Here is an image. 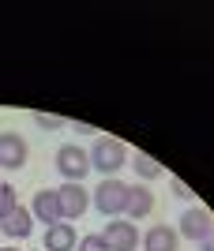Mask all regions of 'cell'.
<instances>
[{
	"instance_id": "1",
	"label": "cell",
	"mask_w": 214,
	"mask_h": 251,
	"mask_svg": "<svg viewBox=\"0 0 214 251\" xmlns=\"http://www.w3.org/2000/svg\"><path fill=\"white\" fill-rule=\"evenodd\" d=\"M90 165L98 169V173H106V176H113L120 165H124V143L113 135H102L94 143V150H90Z\"/></svg>"
},
{
	"instance_id": "2",
	"label": "cell",
	"mask_w": 214,
	"mask_h": 251,
	"mask_svg": "<svg viewBox=\"0 0 214 251\" xmlns=\"http://www.w3.org/2000/svg\"><path fill=\"white\" fill-rule=\"evenodd\" d=\"M124 199H128V184H120V180L106 176L102 184L94 188V210H102V214H124Z\"/></svg>"
},
{
	"instance_id": "3",
	"label": "cell",
	"mask_w": 214,
	"mask_h": 251,
	"mask_svg": "<svg viewBox=\"0 0 214 251\" xmlns=\"http://www.w3.org/2000/svg\"><path fill=\"white\" fill-rule=\"evenodd\" d=\"M56 169H60V176H68L72 184H79V180L90 173V154H86L83 147L68 143V147L56 150Z\"/></svg>"
},
{
	"instance_id": "4",
	"label": "cell",
	"mask_w": 214,
	"mask_h": 251,
	"mask_svg": "<svg viewBox=\"0 0 214 251\" xmlns=\"http://www.w3.org/2000/svg\"><path fill=\"white\" fill-rule=\"evenodd\" d=\"M211 229H214V221H211V210H203V206H192V210H184V218H181V232H184V240L207 244V240H211Z\"/></svg>"
},
{
	"instance_id": "5",
	"label": "cell",
	"mask_w": 214,
	"mask_h": 251,
	"mask_svg": "<svg viewBox=\"0 0 214 251\" xmlns=\"http://www.w3.org/2000/svg\"><path fill=\"white\" fill-rule=\"evenodd\" d=\"M56 199H60V214L64 218H83L86 206H90V191L83 184H64V188L56 191Z\"/></svg>"
},
{
	"instance_id": "6",
	"label": "cell",
	"mask_w": 214,
	"mask_h": 251,
	"mask_svg": "<svg viewBox=\"0 0 214 251\" xmlns=\"http://www.w3.org/2000/svg\"><path fill=\"white\" fill-rule=\"evenodd\" d=\"M102 240H106L109 251H135V244H139V232H135V225H124V221H109L106 232H102Z\"/></svg>"
},
{
	"instance_id": "7",
	"label": "cell",
	"mask_w": 214,
	"mask_h": 251,
	"mask_svg": "<svg viewBox=\"0 0 214 251\" xmlns=\"http://www.w3.org/2000/svg\"><path fill=\"white\" fill-rule=\"evenodd\" d=\"M0 165L4 169H23L27 165V143L15 131H4L0 135Z\"/></svg>"
},
{
	"instance_id": "8",
	"label": "cell",
	"mask_w": 214,
	"mask_h": 251,
	"mask_svg": "<svg viewBox=\"0 0 214 251\" xmlns=\"http://www.w3.org/2000/svg\"><path fill=\"white\" fill-rule=\"evenodd\" d=\"M45 251H75V244H79V236H75L72 225H64V221H56V225H49L45 229Z\"/></svg>"
},
{
	"instance_id": "9",
	"label": "cell",
	"mask_w": 214,
	"mask_h": 251,
	"mask_svg": "<svg viewBox=\"0 0 214 251\" xmlns=\"http://www.w3.org/2000/svg\"><path fill=\"white\" fill-rule=\"evenodd\" d=\"M34 218L45 221V225H56V221H64L56 191H38V195H34Z\"/></svg>"
},
{
	"instance_id": "10",
	"label": "cell",
	"mask_w": 214,
	"mask_h": 251,
	"mask_svg": "<svg viewBox=\"0 0 214 251\" xmlns=\"http://www.w3.org/2000/svg\"><path fill=\"white\" fill-rule=\"evenodd\" d=\"M150 206H154V195H150L143 184H128V199H124V214L128 218H147Z\"/></svg>"
},
{
	"instance_id": "11",
	"label": "cell",
	"mask_w": 214,
	"mask_h": 251,
	"mask_svg": "<svg viewBox=\"0 0 214 251\" xmlns=\"http://www.w3.org/2000/svg\"><path fill=\"white\" fill-rule=\"evenodd\" d=\"M177 229H169V225H150V232L143 236V248L147 251H177Z\"/></svg>"
},
{
	"instance_id": "12",
	"label": "cell",
	"mask_w": 214,
	"mask_h": 251,
	"mask_svg": "<svg viewBox=\"0 0 214 251\" xmlns=\"http://www.w3.org/2000/svg\"><path fill=\"white\" fill-rule=\"evenodd\" d=\"M0 229L8 232V236H15V240H23V236H30V210L15 206V210L8 214V218L0 221Z\"/></svg>"
},
{
	"instance_id": "13",
	"label": "cell",
	"mask_w": 214,
	"mask_h": 251,
	"mask_svg": "<svg viewBox=\"0 0 214 251\" xmlns=\"http://www.w3.org/2000/svg\"><path fill=\"white\" fill-rule=\"evenodd\" d=\"M132 161H135V173H139L143 180H158L161 173H165V169H161V165H158V161H154L150 154H135Z\"/></svg>"
},
{
	"instance_id": "14",
	"label": "cell",
	"mask_w": 214,
	"mask_h": 251,
	"mask_svg": "<svg viewBox=\"0 0 214 251\" xmlns=\"http://www.w3.org/2000/svg\"><path fill=\"white\" fill-rule=\"evenodd\" d=\"M15 206H19V202H15V188H11V184H0V221L8 218Z\"/></svg>"
},
{
	"instance_id": "15",
	"label": "cell",
	"mask_w": 214,
	"mask_h": 251,
	"mask_svg": "<svg viewBox=\"0 0 214 251\" xmlns=\"http://www.w3.org/2000/svg\"><path fill=\"white\" fill-rule=\"evenodd\" d=\"M75 251H109L102 236H83V240L75 244Z\"/></svg>"
},
{
	"instance_id": "16",
	"label": "cell",
	"mask_w": 214,
	"mask_h": 251,
	"mask_svg": "<svg viewBox=\"0 0 214 251\" xmlns=\"http://www.w3.org/2000/svg\"><path fill=\"white\" fill-rule=\"evenodd\" d=\"M38 124H42L45 131H56V127H64V120H60V116H45L42 113V116H38Z\"/></svg>"
},
{
	"instance_id": "17",
	"label": "cell",
	"mask_w": 214,
	"mask_h": 251,
	"mask_svg": "<svg viewBox=\"0 0 214 251\" xmlns=\"http://www.w3.org/2000/svg\"><path fill=\"white\" fill-rule=\"evenodd\" d=\"M173 195H177V199H192V191H188L184 180H173Z\"/></svg>"
},
{
	"instance_id": "18",
	"label": "cell",
	"mask_w": 214,
	"mask_h": 251,
	"mask_svg": "<svg viewBox=\"0 0 214 251\" xmlns=\"http://www.w3.org/2000/svg\"><path fill=\"white\" fill-rule=\"evenodd\" d=\"M4 251H19V248H4Z\"/></svg>"
}]
</instances>
